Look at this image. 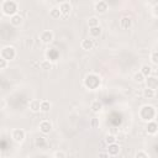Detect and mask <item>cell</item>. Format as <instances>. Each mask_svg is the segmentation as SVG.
<instances>
[{"mask_svg":"<svg viewBox=\"0 0 158 158\" xmlns=\"http://www.w3.org/2000/svg\"><path fill=\"white\" fill-rule=\"evenodd\" d=\"M89 125H90V127H91V128H98V127H99V125H100L99 118H98V117H93V118L90 120Z\"/></svg>","mask_w":158,"mask_h":158,"instance_id":"29","label":"cell"},{"mask_svg":"<svg viewBox=\"0 0 158 158\" xmlns=\"http://www.w3.org/2000/svg\"><path fill=\"white\" fill-rule=\"evenodd\" d=\"M53 158H67V154H65V152H63V151H57V152L54 153Z\"/></svg>","mask_w":158,"mask_h":158,"instance_id":"32","label":"cell"},{"mask_svg":"<svg viewBox=\"0 0 158 158\" xmlns=\"http://www.w3.org/2000/svg\"><path fill=\"white\" fill-rule=\"evenodd\" d=\"M141 120L146 121V122H149V121H153V118L156 117V109L154 106L152 105H143L141 109H139V112H138Z\"/></svg>","mask_w":158,"mask_h":158,"instance_id":"1","label":"cell"},{"mask_svg":"<svg viewBox=\"0 0 158 158\" xmlns=\"http://www.w3.org/2000/svg\"><path fill=\"white\" fill-rule=\"evenodd\" d=\"M10 22H11V25L12 26H21L22 25V22H23V17L17 12V14H15L14 16H11L10 17Z\"/></svg>","mask_w":158,"mask_h":158,"instance_id":"13","label":"cell"},{"mask_svg":"<svg viewBox=\"0 0 158 158\" xmlns=\"http://www.w3.org/2000/svg\"><path fill=\"white\" fill-rule=\"evenodd\" d=\"M88 26H89V28L100 26V25H99V19H98L96 16H91V17H89V20H88Z\"/></svg>","mask_w":158,"mask_h":158,"instance_id":"23","label":"cell"},{"mask_svg":"<svg viewBox=\"0 0 158 158\" xmlns=\"http://www.w3.org/2000/svg\"><path fill=\"white\" fill-rule=\"evenodd\" d=\"M135 158H148V154L144 151H138V152H136Z\"/></svg>","mask_w":158,"mask_h":158,"instance_id":"31","label":"cell"},{"mask_svg":"<svg viewBox=\"0 0 158 158\" xmlns=\"http://www.w3.org/2000/svg\"><path fill=\"white\" fill-rule=\"evenodd\" d=\"M139 73H141L144 78H147V77L152 75V67H151V65H148V64H143V65H141Z\"/></svg>","mask_w":158,"mask_h":158,"instance_id":"18","label":"cell"},{"mask_svg":"<svg viewBox=\"0 0 158 158\" xmlns=\"http://www.w3.org/2000/svg\"><path fill=\"white\" fill-rule=\"evenodd\" d=\"M47 54H48V57H49V56H52V57L48 59L49 62H51V60H57V59H58V52H57V51H53V49H51V51H49Z\"/></svg>","mask_w":158,"mask_h":158,"instance_id":"30","label":"cell"},{"mask_svg":"<svg viewBox=\"0 0 158 158\" xmlns=\"http://www.w3.org/2000/svg\"><path fill=\"white\" fill-rule=\"evenodd\" d=\"M51 107H52L51 101H48V100H42V101H41V105H40V111H41V112H49Z\"/></svg>","mask_w":158,"mask_h":158,"instance_id":"20","label":"cell"},{"mask_svg":"<svg viewBox=\"0 0 158 158\" xmlns=\"http://www.w3.org/2000/svg\"><path fill=\"white\" fill-rule=\"evenodd\" d=\"M40 67H41V69H43V70H49L51 68H52V63L47 59V60H42L41 63H40Z\"/></svg>","mask_w":158,"mask_h":158,"instance_id":"24","label":"cell"},{"mask_svg":"<svg viewBox=\"0 0 158 158\" xmlns=\"http://www.w3.org/2000/svg\"><path fill=\"white\" fill-rule=\"evenodd\" d=\"M144 83L147 85L148 89H152V90H156L158 88V79L156 75H149L144 79Z\"/></svg>","mask_w":158,"mask_h":158,"instance_id":"10","label":"cell"},{"mask_svg":"<svg viewBox=\"0 0 158 158\" xmlns=\"http://www.w3.org/2000/svg\"><path fill=\"white\" fill-rule=\"evenodd\" d=\"M11 138L16 143H22L25 141V138H26V132L22 128H15L11 132Z\"/></svg>","mask_w":158,"mask_h":158,"instance_id":"5","label":"cell"},{"mask_svg":"<svg viewBox=\"0 0 158 158\" xmlns=\"http://www.w3.org/2000/svg\"><path fill=\"white\" fill-rule=\"evenodd\" d=\"M5 107H6V101L4 99H0V110H2Z\"/></svg>","mask_w":158,"mask_h":158,"instance_id":"35","label":"cell"},{"mask_svg":"<svg viewBox=\"0 0 158 158\" xmlns=\"http://www.w3.org/2000/svg\"><path fill=\"white\" fill-rule=\"evenodd\" d=\"M49 16L52 17V19H59L62 15H60V11H59V9H58V6H54V7H52L51 10H49Z\"/></svg>","mask_w":158,"mask_h":158,"instance_id":"22","label":"cell"},{"mask_svg":"<svg viewBox=\"0 0 158 158\" xmlns=\"http://www.w3.org/2000/svg\"><path fill=\"white\" fill-rule=\"evenodd\" d=\"M132 26V19L130 16H122L120 19V27L123 30H128Z\"/></svg>","mask_w":158,"mask_h":158,"instance_id":"11","label":"cell"},{"mask_svg":"<svg viewBox=\"0 0 158 158\" xmlns=\"http://www.w3.org/2000/svg\"><path fill=\"white\" fill-rule=\"evenodd\" d=\"M40 105H41V101L37 100V99H33V100L30 101L28 107H30V110H31L32 112H38V111H40Z\"/></svg>","mask_w":158,"mask_h":158,"instance_id":"19","label":"cell"},{"mask_svg":"<svg viewBox=\"0 0 158 158\" xmlns=\"http://www.w3.org/2000/svg\"><path fill=\"white\" fill-rule=\"evenodd\" d=\"M116 137L114 135H106L105 136V143L109 146V144H112V143H116Z\"/></svg>","mask_w":158,"mask_h":158,"instance_id":"26","label":"cell"},{"mask_svg":"<svg viewBox=\"0 0 158 158\" xmlns=\"http://www.w3.org/2000/svg\"><path fill=\"white\" fill-rule=\"evenodd\" d=\"M100 84H101L100 77H99L98 74H94V73L88 74V75L85 77V79H84V85H85V88H88V89H90V90L98 89V88L100 86Z\"/></svg>","mask_w":158,"mask_h":158,"instance_id":"3","label":"cell"},{"mask_svg":"<svg viewBox=\"0 0 158 158\" xmlns=\"http://www.w3.org/2000/svg\"><path fill=\"white\" fill-rule=\"evenodd\" d=\"M58 9H59L62 16H68L70 14V11H72V4L69 1H62L58 5Z\"/></svg>","mask_w":158,"mask_h":158,"instance_id":"8","label":"cell"},{"mask_svg":"<svg viewBox=\"0 0 158 158\" xmlns=\"http://www.w3.org/2000/svg\"><path fill=\"white\" fill-rule=\"evenodd\" d=\"M1 11L5 14V15H7V16H14L15 14H17V11H19V5H17V2L16 1H14V0H6V1H2V4H1Z\"/></svg>","mask_w":158,"mask_h":158,"instance_id":"2","label":"cell"},{"mask_svg":"<svg viewBox=\"0 0 158 158\" xmlns=\"http://www.w3.org/2000/svg\"><path fill=\"white\" fill-rule=\"evenodd\" d=\"M40 40H41L43 43L49 44V43L54 40V33H53L51 30H46V31H43V32L40 35Z\"/></svg>","mask_w":158,"mask_h":158,"instance_id":"6","label":"cell"},{"mask_svg":"<svg viewBox=\"0 0 158 158\" xmlns=\"http://www.w3.org/2000/svg\"><path fill=\"white\" fill-rule=\"evenodd\" d=\"M107 9H109V4H107V1H104V0L96 1L94 5V10L98 14H105L107 11Z\"/></svg>","mask_w":158,"mask_h":158,"instance_id":"9","label":"cell"},{"mask_svg":"<svg viewBox=\"0 0 158 158\" xmlns=\"http://www.w3.org/2000/svg\"><path fill=\"white\" fill-rule=\"evenodd\" d=\"M7 65H9V62H7V60H5L4 58H1V57H0V70L6 69V68H7Z\"/></svg>","mask_w":158,"mask_h":158,"instance_id":"33","label":"cell"},{"mask_svg":"<svg viewBox=\"0 0 158 158\" xmlns=\"http://www.w3.org/2000/svg\"><path fill=\"white\" fill-rule=\"evenodd\" d=\"M151 62H152V64H154V65L158 64V52H157V51H153V52L151 53Z\"/></svg>","mask_w":158,"mask_h":158,"instance_id":"28","label":"cell"},{"mask_svg":"<svg viewBox=\"0 0 158 158\" xmlns=\"http://www.w3.org/2000/svg\"><path fill=\"white\" fill-rule=\"evenodd\" d=\"M120 151H121V148H120V146L117 144V143H112V144H109L107 146V154L111 157H114V156H117L118 153H120Z\"/></svg>","mask_w":158,"mask_h":158,"instance_id":"12","label":"cell"},{"mask_svg":"<svg viewBox=\"0 0 158 158\" xmlns=\"http://www.w3.org/2000/svg\"><path fill=\"white\" fill-rule=\"evenodd\" d=\"M101 32H102V30H101L100 26L89 28V35H90V38H91V40H93V38H98V37L101 35Z\"/></svg>","mask_w":158,"mask_h":158,"instance_id":"17","label":"cell"},{"mask_svg":"<svg viewBox=\"0 0 158 158\" xmlns=\"http://www.w3.org/2000/svg\"><path fill=\"white\" fill-rule=\"evenodd\" d=\"M0 57L4 58L7 62L15 59V57H16V49H15V47H12V46H5V47H2L1 51H0Z\"/></svg>","mask_w":158,"mask_h":158,"instance_id":"4","label":"cell"},{"mask_svg":"<svg viewBox=\"0 0 158 158\" xmlns=\"http://www.w3.org/2000/svg\"><path fill=\"white\" fill-rule=\"evenodd\" d=\"M0 156H1V151H0Z\"/></svg>","mask_w":158,"mask_h":158,"instance_id":"36","label":"cell"},{"mask_svg":"<svg viewBox=\"0 0 158 158\" xmlns=\"http://www.w3.org/2000/svg\"><path fill=\"white\" fill-rule=\"evenodd\" d=\"M98 158H110V156L106 152H101V153L98 154Z\"/></svg>","mask_w":158,"mask_h":158,"instance_id":"34","label":"cell"},{"mask_svg":"<svg viewBox=\"0 0 158 158\" xmlns=\"http://www.w3.org/2000/svg\"><path fill=\"white\" fill-rule=\"evenodd\" d=\"M144 79H146V78H144L139 72H137V73L133 74V80H135L136 83H138V84H139V83H144Z\"/></svg>","mask_w":158,"mask_h":158,"instance_id":"25","label":"cell"},{"mask_svg":"<svg viewBox=\"0 0 158 158\" xmlns=\"http://www.w3.org/2000/svg\"><path fill=\"white\" fill-rule=\"evenodd\" d=\"M146 130H147L148 135H156L157 131H158V125H157V122H156V121H149V122H147Z\"/></svg>","mask_w":158,"mask_h":158,"instance_id":"16","label":"cell"},{"mask_svg":"<svg viewBox=\"0 0 158 158\" xmlns=\"http://www.w3.org/2000/svg\"><path fill=\"white\" fill-rule=\"evenodd\" d=\"M46 138L44 137H38V138H36V141H35V144H36V147H43V146H46Z\"/></svg>","mask_w":158,"mask_h":158,"instance_id":"27","label":"cell"},{"mask_svg":"<svg viewBox=\"0 0 158 158\" xmlns=\"http://www.w3.org/2000/svg\"><path fill=\"white\" fill-rule=\"evenodd\" d=\"M143 98L144 99H153L154 96H156V90H152V89H148V88H146V89H143Z\"/></svg>","mask_w":158,"mask_h":158,"instance_id":"21","label":"cell"},{"mask_svg":"<svg viewBox=\"0 0 158 158\" xmlns=\"http://www.w3.org/2000/svg\"><path fill=\"white\" fill-rule=\"evenodd\" d=\"M90 109L94 114H99L102 110V102L99 101V100H93L91 104H90Z\"/></svg>","mask_w":158,"mask_h":158,"instance_id":"15","label":"cell"},{"mask_svg":"<svg viewBox=\"0 0 158 158\" xmlns=\"http://www.w3.org/2000/svg\"><path fill=\"white\" fill-rule=\"evenodd\" d=\"M80 47H81L84 51H90V49H93V48H94V40H91V38H85V40H83L81 43H80Z\"/></svg>","mask_w":158,"mask_h":158,"instance_id":"14","label":"cell"},{"mask_svg":"<svg viewBox=\"0 0 158 158\" xmlns=\"http://www.w3.org/2000/svg\"><path fill=\"white\" fill-rule=\"evenodd\" d=\"M52 122L49 121V120H43V121H41L40 122V125H38V130L43 133V135H48L51 131H52Z\"/></svg>","mask_w":158,"mask_h":158,"instance_id":"7","label":"cell"}]
</instances>
